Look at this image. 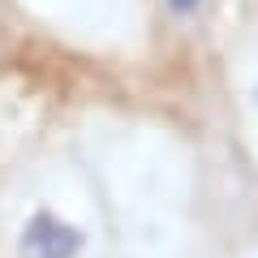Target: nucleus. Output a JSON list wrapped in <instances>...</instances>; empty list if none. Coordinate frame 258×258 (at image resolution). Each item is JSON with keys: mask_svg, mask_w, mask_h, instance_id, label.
I'll use <instances>...</instances> for the list:
<instances>
[{"mask_svg": "<svg viewBox=\"0 0 258 258\" xmlns=\"http://www.w3.org/2000/svg\"><path fill=\"white\" fill-rule=\"evenodd\" d=\"M82 249V232L52 215H35L22 232V258H74Z\"/></svg>", "mask_w": 258, "mask_h": 258, "instance_id": "nucleus-1", "label": "nucleus"}, {"mask_svg": "<svg viewBox=\"0 0 258 258\" xmlns=\"http://www.w3.org/2000/svg\"><path fill=\"white\" fill-rule=\"evenodd\" d=\"M168 5H172V13H194L203 0H168Z\"/></svg>", "mask_w": 258, "mask_h": 258, "instance_id": "nucleus-2", "label": "nucleus"}]
</instances>
